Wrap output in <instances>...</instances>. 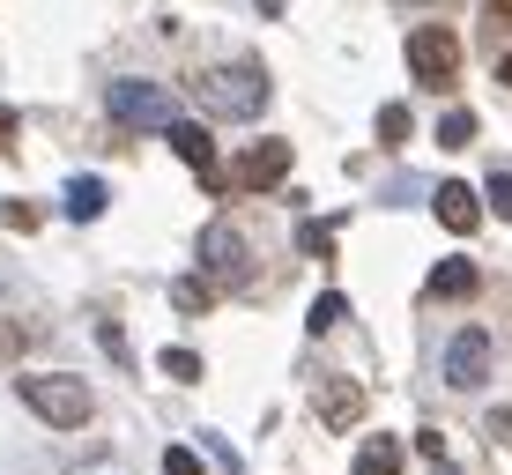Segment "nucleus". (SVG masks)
<instances>
[{"label": "nucleus", "mask_w": 512, "mask_h": 475, "mask_svg": "<svg viewBox=\"0 0 512 475\" xmlns=\"http://www.w3.org/2000/svg\"><path fill=\"white\" fill-rule=\"evenodd\" d=\"M193 104L216 112V119H260V112H268V67H260V60L208 67V75H193Z\"/></svg>", "instance_id": "f257e3e1"}, {"label": "nucleus", "mask_w": 512, "mask_h": 475, "mask_svg": "<svg viewBox=\"0 0 512 475\" xmlns=\"http://www.w3.org/2000/svg\"><path fill=\"white\" fill-rule=\"evenodd\" d=\"M15 394H23V409L45 416L52 431H82L97 416V394L75 372H30V379H15Z\"/></svg>", "instance_id": "f03ea898"}, {"label": "nucleus", "mask_w": 512, "mask_h": 475, "mask_svg": "<svg viewBox=\"0 0 512 475\" xmlns=\"http://www.w3.org/2000/svg\"><path fill=\"white\" fill-rule=\"evenodd\" d=\"M104 112L119 119V127H141V134H171V90L164 82H141V75H127V82H112L104 90Z\"/></svg>", "instance_id": "7ed1b4c3"}, {"label": "nucleus", "mask_w": 512, "mask_h": 475, "mask_svg": "<svg viewBox=\"0 0 512 475\" xmlns=\"http://www.w3.org/2000/svg\"><path fill=\"white\" fill-rule=\"evenodd\" d=\"M201 275H208L216 290H223V283L238 290L245 275H253V245H245V231H238V223H223V216H216V223L201 231Z\"/></svg>", "instance_id": "20e7f679"}, {"label": "nucleus", "mask_w": 512, "mask_h": 475, "mask_svg": "<svg viewBox=\"0 0 512 475\" xmlns=\"http://www.w3.org/2000/svg\"><path fill=\"white\" fill-rule=\"evenodd\" d=\"M409 75H416V82H431V90H446V82L461 75V38H453L446 23L409 30Z\"/></svg>", "instance_id": "39448f33"}, {"label": "nucleus", "mask_w": 512, "mask_h": 475, "mask_svg": "<svg viewBox=\"0 0 512 475\" xmlns=\"http://www.w3.org/2000/svg\"><path fill=\"white\" fill-rule=\"evenodd\" d=\"M483 379H490V334L483 327H461L446 342V386H453V394H475Z\"/></svg>", "instance_id": "423d86ee"}, {"label": "nucleus", "mask_w": 512, "mask_h": 475, "mask_svg": "<svg viewBox=\"0 0 512 475\" xmlns=\"http://www.w3.org/2000/svg\"><path fill=\"white\" fill-rule=\"evenodd\" d=\"M231 179L245 186V193H260V186H275V179H290V142H253L231 164Z\"/></svg>", "instance_id": "0eeeda50"}, {"label": "nucleus", "mask_w": 512, "mask_h": 475, "mask_svg": "<svg viewBox=\"0 0 512 475\" xmlns=\"http://www.w3.org/2000/svg\"><path fill=\"white\" fill-rule=\"evenodd\" d=\"M431 216L446 223L453 238H468L475 223H483V193H475V186H461V179H446V186L431 193Z\"/></svg>", "instance_id": "6e6552de"}, {"label": "nucleus", "mask_w": 512, "mask_h": 475, "mask_svg": "<svg viewBox=\"0 0 512 475\" xmlns=\"http://www.w3.org/2000/svg\"><path fill=\"white\" fill-rule=\"evenodd\" d=\"M171 156H179V164H193V171H216V142H208V127L201 119H171Z\"/></svg>", "instance_id": "1a4fd4ad"}, {"label": "nucleus", "mask_w": 512, "mask_h": 475, "mask_svg": "<svg viewBox=\"0 0 512 475\" xmlns=\"http://www.w3.org/2000/svg\"><path fill=\"white\" fill-rule=\"evenodd\" d=\"M357 416H364V386H349V379H327V386H320V424L349 431Z\"/></svg>", "instance_id": "9d476101"}, {"label": "nucleus", "mask_w": 512, "mask_h": 475, "mask_svg": "<svg viewBox=\"0 0 512 475\" xmlns=\"http://www.w3.org/2000/svg\"><path fill=\"white\" fill-rule=\"evenodd\" d=\"M104 201H112V186L90 179V171H82V179H67V193H60V208H67L75 223H97V216H104Z\"/></svg>", "instance_id": "9b49d317"}, {"label": "nucleus", "mask_w": 512, "mask_h": 475, "mask_svg": "<svg viewBox=\"0 0 512 475\" xmlns=\"http://www.w3.org/2000/svg\"><path fill=\"white\" fill-rule=\"evenodd\" d=\"M409 468V446L401 438H364L357 446V475H401Z\"/></svg>", "instance_id": "f8f14e48"}, {"label": "nucleus", "mask_w": 512, "mask_h": 475, "mask_svg": "<svg viewBox=\"0 0 512 475\" xmlns=\"http://www.w3.org/2000/svg\"><path fill=\"white\" fill-rule=\"evenodd\" d=\"M475 283H483V275H475V260H438L431 268V297H475Z\"/></svg>", "instance_id": "ddd939ff"}, {"label": "nucleus", "mask_w": 512, "mask_h": 475, "mask_svg": "<svg viewBox=\"0 0 512 475\" xmlns=\"http://www.w3.org/2000/svg\"><path fill=\"white\" fill-rule=\"evenodd\" d=\"M171 305H179V312H208V305H216V283H208L201 268H193V275H171Z\"/></svg>", "instance_id": "4468645a"}, {"label": "nucleus", "mask_w": 512, "mask_h": 475, "mask_svg": "<svg viewBox=\"0 0 512 475\" xmlns=\"http://www.w3.org/2000/svg\"><path fill=\"white\" fill-rule=\"evenodd\" d=\"M349 320V297L342 290H327V297H312V312H305V327L312 334H334V327H342Z\"/></svg>", "instance_id": "2eb2a0df"}, {"label": "nucleus", "mask_w": 512, "mask_h": 475, "mask_svg": "<svg viewBox=\"0 0 512 475\" xmlns=\"http://www.w3.org/2000/svg\"><path fill=\"white\" fill-rule=\"evenodd\" d=\"M409 104H379V149H409Z\"/></svg>", "instance_id": "dca6fc26"}, {"label": "nucleus", "mask_w": 512, "mask_h": 475, "mask_svg": "<svg viewBox=\"0 0 512 475\" xmlns=\"http://www.w3.org/2000/svg\"><path fill=\"white\" fill-rule=\"evenodd\" d=\"M475 142V112H446L438 119V149H468Z\"/></svg>", "instance_id": "f3484780"}, {"label": "nucleus", "mask_w": 512, "mask_h": 475, "mask_svg": "<svg viewBox=\"0 0 512 475\" xmlns=\"http://www.w3.org/2000/svg\"><path fill=\"white\" fill-rule=\"evenodd\" d=\"M0 223H8V231H38L45 208H38V201H15V193H8V201H0Z\"/></svg>", "instance_id": "a211bd4d"}, {"label": "nucleus", "mask_w": 512, "mask_h": 475, "mask_svg": "<svg viewBox=\"0 0 512 475\" xmlns=\"http://www.w3.org/2000/svg\"><path fill=\"white\" fill-rule=\"evenodd\" d=\"M164 379L193 386V379H201V349H164Z\"/></svg>", "instance_id": "6ab92c4d"}, {"label": "nucleus", "mask_w": 512, "mask_h": 475, "mask_svg": "<svg viewBox=\"0 0 512 475\" xmlns=\"http://www.w3.org/2000/svg\"><path fill=\"white\" fill-rule=\"evenodd\" d=\"M483 201H490V208H498V216L512 223V171H490V179H483Z\"/></svg>", "instance_id": "aec40b11"}, {"label": "nucleus", "mask_w": 512, "mask_h": 475, "mask_svg": "<svg viewBox=\"0 0 512 475\" xmlns=\"http://www.w3.org/2000/svg\"><path fill=\"white\" fill-rule=\"evenodd\" d=\"M23 342H30V327H23V320H0V364L23 357Z\"/></svg>", "instance_id": "412c9836"}, {"label": "nucleus", "mask_w": 512, "mask_h": 475, "mask_svg": "<svg viewBox=\"0 0 512 475\" xmlns=\"http://www.w3.org/2000/svg\"><path fill=\"white\" fill-rule=\"evenodd\" d=\"M164 475H208V468H201V453H186V446H164Z\"/></svg>", "instance_id": "4be33fe9"}, {"label": "nucleus", "mask_w": 512, "mask_h": 475, "mask_svg": "<svg viewBox=\"0 0 512 475\" xmlns=\"http://www.w3.org/2000/svg\"><path fill=\"white\" fill-rule=\"evenodd\" d=\"M97 342L112 349V364H127V334H119V320H104V327H97Z\"/></svg>", "instance_id": "5701e85b"}, {"label": "nucleus", "mask_w": 512, "mask_h": 475, "mask_svg": "<svg viewBox=\"0 0 512 475\" xmlns=\"http://www.w3.org/2000/svg\"><path fill=\"white\" fill-rule=\"evenodd\" d=\"M490 438H498V446H512V409H490Z\"/></svg>", "instance_id": "b1692460"}, {"label": "nucleus", "mask_w": 512, "mask_h": 475, "mask_svg": "<svg viewBox=\"0 0 512 475\" xmlns=\"http://www.w3.org/2000/svg\"><path fill=\"white\" fill-rule=\"evenodd\" d=\"M0 149H15V112L0 104Z\"/></svg>", "instance_id": "393cba45"}, {"label": "nucleus", "mask_w": 512, "mask_h": 475, "mask_svg": "<svg viewBox=\"0 0 512 475\" xmlns=\"http://www.w3.org/2000/svg\"><path fill=\"white\" fill-rule=\"evenodd\" d=\"M498 82H512V52H505V67H498Z\"/></svg>", "instance_id": "a878e982"}, {"label": "nucleus", "mask_w": 512, "mask_h": 475, "mask_svg": "<svg viewBox=\"0 0 512 475\" xmlns=\"http://www.w3.org/2000/svg\"><path fill=\"white\" fill-rule=\"evenodd\" d=\"M275 8H282V0H260V15H275Z\"/></svg>", "instance_id": "bb28decb"}]
</instances>
